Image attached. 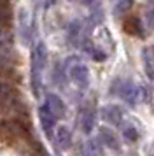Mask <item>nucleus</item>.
<instances>
[{
	"label": "nucleus",
	"instance_id": "nucleus-1",
	"mask_svg": "<svg viewBox=\"0 0 154 156\" xmlns=\"http://www.w3.org/2000/svg\"><path fill=\"white\" fill-rule=\"evenodd\" d=\"M46 58H47L46 46H44V42H39L37 48L33 49V55H32V88H33L35 95H39V76L44 70Z\"/></svg>",
	"mask_w": 154,
	"mask_h": 156
},
{
	"label": "nucleus",
	"instance_id": "nucleus-2",
	"mask_svg": "<svg viewBox=\"0 0 154 156\" xmlns=\"http://www.w3.org/2000/svg\"><path fill=\"white\" fill-rule=\"evenodd\" d=\"M117 83V90H112V93L114 95H117V97H121L123 100H126L130 105H135L137 102H138L140 98V90L137 88L135 84H131L130 81H116Z\"/></svg>",
	"mask_w": 154,
	"mask_h": 156
},
{
	"label": "nucleus",
	"instance_id": "nucleus-3",
	"mask_svg": "<svg viewBox=\"0 0 154 156\" xmlns=\"http://www.w3.org/2000/svg\"><path fill=\"white\" fill-rule=\"evenodd\" d=\"M39 118H40V125L42 130L47 137H53V130L56 128V116L51 112V109L47 107V104L44 102L39 109Z\"/></svg>",
	"mask_w": 154,
	"mask_h": 156
},
{
	"label": "nucleus",
	"instance_id": "nucleus-4",
	"mask_svg": "<svg viewBox=\"0 0 154 156\" xmlns=\"http://www.w3.org/2000/svg\"><path fill=\"white\" fill-rule=\"evenodd\" d=\"M68 76H70V79L81 88V90H86L88 84H89V70H88V67L82 65V63L74 65V67L70 69Z\"/></svg>",
	"mask_w": 154,
	"mask_h": 156
},
{
	"label": "nucleus",
	"instance_id": "nucleus-5",
	"mask_svg": "<svg viewBox=\"0 0 154 156\" xmlns=\"http://www.w3.org/2000/svg\"><path fill=\"white\" fill-rule=\"evenodd\" d=\"M123 109L119 105H107L102 109V118L103 121H107L109 125H114V126H117L121 125V121H123Z\"/></svg>",
	"mask_w": 154,
	"mask_h": 156
},
{
	"label": "nucleus",
	"instance_id": "nucleus-6",
	"mask_svg": "<svg viewBox=\"0 0 154 156\" xmlns=\"http://www.w3.org/2000/svg\"><path fill=\"white\" fill-rule=\"evenodd\" d=\"M46 104H47V107L51 109V112L56 116V119L65 118V114H67V107H65V102H63L58 95H54V93H49L47 98H46Z\"/></svg>",
	"mask_w": 154,
	"mask_h": 156
},
{
	"label": "nucleus",
	"instance_id": "nucleus-7",
	"mask_svg": "<svg viewBox=\"0 0 154 156\" xmlns=\"http://www.w3.org/2000/svg\"><path fill=\"white\" fill-rule=\"evenodd\" d=\"M11 48H12V37L9 32V23L0 21V53L11 55Z\"/></svg>",
	"mask_w": 154,
	"mask_h": 156
},
{
	"label": "nucleus",
	"instance_id": "nucleus-8",
	"mask_svg": "<svg viewBox=\"0 0 154 156\" xmlns=\"http://www.w3.org/2000/svg\"><path fill=\"white\" fill-rule=\"evenodd\" d=\"M98 140L102 146H109L112 149H119V140L117 137L114 135L110 128H100V132H98Z\"/></svg>",
	"mask_w": 154,
	"mask_h": 156
},
{
	"label": "nucleus",
	"instance_id": "nucleus-9",
	"mask_svg": "<svg viewBox=\"0 0 154 156\" xmlns=\"http://www.w3.org/2000/svg\"><path fill=\"white\" fill-rule=\"evenodd\" d=\"M124 32L126 34H130V35H137V37H144V27H142V23H140L138 18H128L124 21Z\"/></svg>",
	"mask_w": 154,
	"mask_h": 156
},
{
	"label": "nucleus",
	"instance_id": "nucleus-10",
	"mask_svg": "<svg viewBox=\"0 0 154 156\" xmlns=\"http://www.w3.org/2000/svg\"><path fill=\"white\" fill-rule=\"evenodd\" d=\"M54 130H56V135H54L56 144L61 149L68 147L70 144H72V133H70V130L67 126H58V128H54Z\"/></svg>",
	"mask_w": 154,
	"mask_h": 156
},
{
	"label": "nucleus",
	"instance_id": "nucleus-11",
	"mask_svg": "<svg viewBox=\"0 0 154 156\" xmlns=\"http://www.w3.org/2000/svg\"><path fill=\"white\" fill-rule=\"evenodd\" d=\"M81 126H82L84 133H89L93 126H95V111L93 109H84L82 119H81Z\"/></svg>",
	"mask_w": 154,
	"mask_h": 156
},
{
	"label": "nucleus",
	"instance_id": "nucleus-12",
	"mask_svg": "<svg viewBox=\"0 0 154 156\" xmlns=\"http://www.w3.org/2000/svg\"><path fill=\"white\" fill-rule=\"evenodd\" d=\"M142 56H144V67H145L147 76L154 81V49H149V48L144 49Z\"/></svg>",
	"mask_w": 154,
	"mask_h": 156
},
{
	"label": "nucleus",
	"instance_id": "nucleus-13",
	"mask_svg": "<svg viewBox=\"0 0 154 156\" xmlns=\"http://www.w3.org/2000/svg\"><path fill=\"white\" fill-rule=\"evenodd\" d=\"M131 7H133V0H119L117 4L114 5V16L116 18H121V16H124Z\"/></svg>",
	"mask_w": 154,
	"mask_h": 156
},
{
	"label": "nucleus",
	"instance_id": "nucleus-14",
	"mask_svg": "<svg viewBox=\"0 0 154 156\" xmlns=\"http://www.w3.org/2000/svg\"><path fill=\"white\" fill-rule=\"evenodd\" d=\"M81 30H82V25H81V21H72L68 27V41L72 44L77 42V39H79V35H81Z\"/></svg>",
	"mask_w": 154,
	"mask_h": 156
},
{
	"label": "nucleus",
	"instance_id": "nucleus-15",
	"mask_svg": "<svg viewBox=\"0 0 154 156\" xmlns=\"http://www.w3.org/2000/svg\"><path fill=\"white\" fill-rule=\"evenodd\" d=\"M123 135H124L126 140H130V142H137V140H138V137H140L138 130L133 126V125H130V123L123 126Z\"/></svg>",
	"mask_w": 154,
	"mask_h": 156
},
{
	"label": "nucleus",
	"instance_id": "nucleus-16",
	"mask_svg": "<svg viewBox=\"0 0 154 156\" xmlns=\"http://www.w3.org/2000/svg\"><path fill=\"white\" fill-rule=\"evenodd\" d=\"M84 153H103V149L100 147V140H89V142H86V149H84Z\"/></svg>",
	"mask_w": 154,
	"mask_h": 156
},
{
	"label": "nucleus",
	"instance_id": "nucleus-17",
	"mask_svg": "<svg viewBox=\"0 0 154 156\" xmlns=\"http://www.w3.org/2000/svg\"><path fill=\"white\" fill-rule=\"evenodd\" d=\"M147 21H149V25H154V11H151L147 14Z\"/></svg>",
	"mask_w": 154,
	"mask_h": 156
},
{
	"label": "nucleus",
	"instance_id": "nucleus-18",
	"mask_svg": "<svg viewBox=\"0 0 154 156\" xmlns=\"http://www.w3.org/2000/svg\"><path fill=\"white\" fill-rule=\"evenodd\" d=\"M72 2H81V4H86V5H89V4H93L95 0H72Z\"/></svg>",
	"mask_w": 154,
	"mask_h": 156
},
{
	"label": "nucleus",
	"instance_id": "nucleus-19",
	"mask_svg": "<svg viewBox=\"0 0 154 156\" xmlns=\"http://www.w3.org/2000/svg\"><path fill=\"white\" fill-rule=\"evenodd\" d=\"M7 2H9V0H0V5H5L7 7Z\"/></svg>",
	"mask_w": 154,
	"mask_h": 156
},
{
	"label": "nucleus",
	"instance_id": "nucleus-20",
	"mask_svg": "<svg viewBox=\"0 0 154 156\" xmlns=\"http://www.w3.org/2000/svg\"><path fill=\"white\" fill-rule=\"evenodd\" d=\"M149 2H151V4H154V0H149Z\"/></svg>",
	"mask_w": 154,
	"mask_h": 156
}]
</instances>
